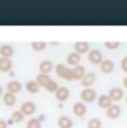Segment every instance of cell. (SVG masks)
<instances>
[{
  "mask_svg": "<svg viewBox=\"0 0 127 128\" xmlns=\"http://www.w3.org/2000/svg\"><path fill=\"white\" fill-rule=\"evenodd\" d=\"M123 85H124V87H125L126 89H127V77H125V78L123 79Z\"/></svg>",
  "mask_w": 127,
  "mask_h": 128,
  "instance_id": "obj_31",
  "label": "cell"
},
{
  "mask_svg": "<svg viewBox=\"0 0 127 128\" xmlns=\"http://www.w3.org/2000/svg\"><path fill=\"white\" fill-rule=\"evenodd\" d=\"M26 89L30 94H37L40 90V86L36 82V80H30L26 84Z\"/></svg>",
  "mask_w": 127,
  "mask_h": 128,
  "instance_id": "obj_22",
  "label": "cell"
},
{
  "mask_svg": "<svg viewBox=\"0 0 127 128\" xmlns=\"http://www.w3.org/2000/svg\"><path fill=\"white\" fill-rule=\"evenodd\" d=\"M120 67L124 72H127V57L123 58V60H122V62H120Z\"/></svg>",
  "mask_w": 127,
  "mask_h": 128,
  "instance_id": "obj_29",
  "label": "cell"
},
{
  "mask_svg": "<svg viewBox=\"0 0 127 128\" xmlns=\"http://www.w3.org/2000/svg\"><path fill=\"white\" fill-rule=\"evenodd\" d=\"M52 62L49 60H44L40 62L39 65V70H40V74H46V75H49V72L52 71Z\"/></svg>",
  "mask_w": 127,
  "mask_h": 128,
  "instance_id": "obj_17",
  "label": "cell"
},
{
  "mask_svg": "<svg viewBox=\"0 0 127 128\" xmlns=\"http://www.w3.org/2000/svg\"><path fill=\"white\" fill-rule=\"evenodd\" d=\"M126 104H127V96H126Z\"/></svg>",
  "mask_w": 127,
  "mask_h": 128,
  "instance_id": "obj_33",
  "label": "cell"
},
{
  "mask_svg": "<svg viewBox=\"0 0 127 128\" xmlns=\"http://www.w3.org/2000/svg\"><path fill=\"white\" fill-rule=\"evenodd\" d=\"M88 60L92 65H100L102 61L104 60L102 59V54L97 49H92V50H89L88 52Z\"/></svg>",
  "mask_w": 127,
  "mask_h": 128,
  "instance_id": "obj_3",
  "label": "cell"
},
{
  "mask_svg": "<svg viewBox=\"0 0 127 128\" xmlns=\"http://www.w3.org/2000/svg\"><path fill=\"white\" fill-rule=\"evenodd\" d=\"M99 68H100V70H102V74L108 75V74H112L114 71L115 65H114L113 61L109 60V59H104V60L102 61V64L99 65Z\"/></svg>",
  "mask_w": 127,
  "mask_h": 128,
  "instance_id": "obj_7",
  "label": "cell"
},
{
  "mask_svg": "<svg viewBox=\"0 0 127 128\" xmlns=\"http://www.w3.org/2000/svg\"><path fill=\"white\" fill-rule=\"evenodd\" d=\"M11 117H12V120L14 122H21L24 120V118H25V115L20 110H16V112H12V116Z\"/></svg>",
  "mask_w": 127,
  "mask_h": 128,
  "instance_id": "obj_26",
  "label": "cell"
},
{
  "mask_svg": "<svg viewBox=\"0 0 127 128\" xmlns=\"http://www.w3.org/2000/svg\"><path fill=\"white\" fill-rule=\"evenodd\" d=\"M75 50L78 55L89 52V44L87 41H77L75 42Z\"/></svg>",
  "mask_w": 127,
  "mask_h": 128,
  "instance_id": "obj_12",
  "label": "cell"
},
{
  "mask_svg": "<svg viewBox=\"0 0 127 128\" xmlns=\"http://www.w3.org/2000/svg\"><path fill=\"white\" fill-rule=\"evenodd\" d=\"M87 128H102V122L98 118H92L87 124Z\"/></svg>",
  "mask_w": 127,
  "mask_h": 128,
  "instance_id": "obj_25",
  "label": "cell"
},
{
  "mask_svg": "<svg viewBox=\"0 0 127 128\" xmlns=\"http://www.w3.org/2000/svg\"><path fill=\"white\" fill-rule=\"evenodd\" d=\"M55 95H56V98H57L59 102H66V100L69 98V95H70V92H69V89H68L67 87H58V89H57V92H55Z\"/></svg>",
  "mask_w": 127,
  "mask_h": 128,
  "instance_id": "obj_8",
  "label": "cell"
},
{
  "mask_svg": "<svg viewBox=\"0 0 127 128\" xmlns=\"http://www.w3.org/2000/svg\"><path fill=\"white\" fill-rule=\"evenodd\" d=\"M57 125H58V127H59V128H72V126H74V122H72V120L70 119L69 117L62 116V117L58 118Z\"/></svg>",
  "mask_w": 127,
  "mask_h": 128,
  "instance_id": "obj_16",
  "label": "cell"
},
{
  "mask_svg": "<svg viewBox=\"0 0 127 128\" xmlns=\"http://www.w3.org/2000/svg\"><path fill=\"white\" fill-rule=\"evenodd\" d=\"M67 64L69 66H72V67H76V66L79 65L80 62V55L75 51V52H70L69 55L67 56V59H66Z\"/></svg>",
  "mask_w": 127,
  "mask_h": 128,
  "instance_id": "obj_15",
  "label": "cell"
},
{
  "mask_svg": "<svg viewBox=\"0 0 127 128\" xmlns=\"http://www.w3.org/2000/svg\"><path fill=\"white\" fill-rule=\"evenodd\" d=\"M1 95H2V87L0 86V96H1Z\"/></svg>",
  "mask_w": 127,
  "mask_h": 128,
  "instance_id": "obj_32",
  "label": "cell"
},
{
  "mask_svg": "<svg viewBox=\"0 0 127 128\" xmlns=\"http://www.w3.org/2000/svg\"><path fill=\"white\" fill-rule=\"evenodd\" d=\"M72 112H74V114L76 115L77 117H82V116H85V114L87 112V108L84 102H78L74 105V107H72Z\"/></svg>",
  "mask_w": 127,
  "mask_h": 128,
  "instance_id": "obj_11",
  "label": "cell"
},
{
  "mask_svg": "<svg viewBox=\"0 0 127 128\" xmlns=\"http://www.w3.org/2000/svg\"><path fill=\"white\" fill-rule=\"evenodd\" d=\"M51 80L49 75H46V74H39V75L36 77V82L38 84L40 87H46L48 82Z\"/></svg>",
  "mask_w": 127,
  "mask_h": 128,
  "instance_id": "obj_21",
  "label": "cell"
},
{
  "mask_svg": "<svg viewBox=\"0 0 127 128\" xmlns=\"http://www.w3.org/2000/svg\"><path fill=\"white\" fill-rule=\"evenodd\" d=\"M96 82V74L95 72H86V75L82 77V79L80 80L82 87L85 88H89Z\"/></svg>",
  "mask_w": 127,
  "mask_h": 128,
  "instance_id": "obj_4",
  "label": "cell"
},
{
  "mask_svg": "<svg viewBox=\"0 0 127 128\" xmlns=\"http://www.w3.org/2000/svg\"><path fill=\"white\" fill-rule=\"evenodd\" d=\"M108 96L113 102H119L123 99L124 97V92L120 88H112L108 92Z\"/></svg>",
  "mask_w": 127,
  "mask_h": 128,
  "instance_id": "obj_9",
  "label": "cell"
},
{
  "mask_svg": "<svg viewBox=\"0 0 127 128\" xmlns=\"http://www.w3.org/2000/svg\"><path fill=\"white\" fill-rule=\"evenodd\" d=\"M45 88L49 92H57V89H58V85H57V82H54V80H50V82H48L47 85H46Z\"/></svg>",
  "mask_w": 127,
  "mask_h": 128,
  "instance_id": "obj_27",
  "label": "cell"
},
{
  "mask_svg": "<svg viewBox=\"0 0 127 128\" xmlns=\"http://www.w3.org/2000/svg\"><path fill=\"white\" fill-rule=\"evenodd\" d=\"M4 102L6 106H8V107H11V106H14L16 104L17 102V98H16V95H14V94L11 92H7L6 94H4Z\"/></svg>",
  "mask_w": 127,
  "mask_h": 128,
  "instance_id": "obj_20",
  "label": "cell"
},
{
  "mask_svg": "<svg viewBox=\"0 0 127 128\" xmlns=\"http://www.w3.org/2000/svg\"><path fill=\"white\" fill-rule=\"evenodd\" d=\"M26 128H41V122L39 119L31 118V119H29L28 122H27Z\"/></svg>",
  "mask_w": 127,
  "mask_h": 128,
  "instance_id": "obj_24",
  "label": "cell"
},
{
  "mask_svg": "<svg viewBox=\"0 0 127 128\" xmlns=\"http://www.w3.org/2000/svg\"><path fill=\"white\" fill-rule=\"evenodd\" d=\"M80 98L84 102H92L97 98L96 90L90 89V88H85L82 92H80Z\"/></svg>",
  "mask_w": 127,
  "mask_h": 128,
  "instance_id": "obj_2",
  "label": "cell"
},
{
  "mask_svg": "<svg viewBox=\"0 0 127 128\" xmlns=\"http://www.w3.org/2000/svg\"><path fill=\"white\" fill-rule=\"evenodd\" d=\"M0 55L2 58H10L14 55V48L10 45H2L0 47Z\"/></svg>",
  "mask_w": 127,
  "mask_h": 128,
  "instance_id": "obj_19",
  "label": "cell"
},
{
  "mask_svg": "<svg viewBox=\"0 0 127 128\" xmlns=\"http://www.w3.org/2000/svg\"><path fill=\"white\" fill-rule=\"evenodd\" d=\"M120 44L118 41H106L105 42V47L107 49H110V50H114V49H117L119 47Z\"/></svg>",
  "mask_w": 127,
  "mask_h": 128,
  "instance_id": "obj_28",
  "label": "cell"
},
{
  "mask_svg": "<svg viewBox=\"0 0 127 128\" xmlns=\"http://www.w3.org/2000/svg\"><path fill=\"white\" fill-rule=\"evenodd\" d=\"M0 128H7V122L4 119H0Z\"/></svg>",
  "mask_w": 127,
  "mask_h": 128,
  "instance_id": "obj_30",
  "label": "cell"
},
{
  "mask_svg": "<svg viewBox=\"0 0 127 128\" xmlns=\"http://www.w3.org/2000/svg\"><path fill=\"white\" fill-rule=\"evenodd\" d=\"M97 104L100 108H104V109H107L109 108L112 105H113V100L109 98L108 95H102L98 97V102Z\"/></svg>",
  "mask_w": 127,
  "mask_h": 128,
  "instance_id": "obj_14",
  "label": "cell"
},
{
  "mask_svg": "<svg viewBox=\"0 0 127 128\" xmlns=\"http://www.w3.org/2000/svg\"><path fill=\"white\" fill-rule=\"evenodd\" d=\"M86 75V69L84 66L78 65L72 68V79L75 80H82V77Z\"/></svg>",
  "mask_w": 127,
  "mask_h": 128,
  "instance_id": "obj_10",
  "label": "cell"
},
{
  "mask_svg": "<svg viewBox=\"0 0 127 128\" xmlns=\"http://www.w3.org/2000/svg\"><path fill=\"white\" fill-rule=\"evenodd\" d=\"M122 114V108L118 105L113 104L109 108L106 109V116L109 119H117Z\"/></svg>",
  "mask_w": 127,
  "mask_h": 128,
  "instance_id": "obj_5",
  "label": "cell"
},
{
  "mask_svg": "<svg viewBox=\"0 0 127 128\" xmlns=\"http://www.w3.org/2000/svg\"><path fill=\"white\" fill-rule=\"evenodd\" d=\"M46 46H47V44L45 41H32L31 42V47L35 51H42L46 48Z\"/></svg>",
  "mask_w": 127,
  "mask_h": 128,
  "instance_id": "obj_23",
  "label": "cell"
},
{
  "mask_svg": "<svg viewBox=\"0 0 127 128\" xmlns=\"http://www.w3.org/2000/svg\"><path fill=\"white\" fill-rule=\"evenodd\" d=\"M56 74H57L58 77L62 78L67 82L72 80V69L68 68L67 66L62 65V64H59V65L56 66Z\"/></svg>",
  "mask_w": 127,
  "mask_h": 128,
  "instance_id": "obj_1",
  "label": "cell"
},
{
  "mask_svg": "<svg viewBox=\"0 0 127 128\" xmlns=\"http://www.w3.org/2000/svg\"><path fill=\"white\" fill-rule=\"evenodd\" d=\"M20 112L25 116H30L36 112V105L32 102H25L20 107Z\"/></svg>",
  "mask_w": 127,
  "mask_h": 128,
  "instance_id": "obj_6",
  "label": "cell"
},
{
  "mask_svg": "<svg viewBox=\"0 0 127 128\" xmlns=\"http://www.w3.org/2000/svg\"><path fill=\"white\" fill-rule=\"evenodd\" d=\"M7 89H8V92H11V94H14V95H16V94L21 92L22 85H21V82H19L18 80H12V82H8Z\"/></svg>",
  "mask_w": 127,
  "mask_h": 128,
  "instance_id": "obj_13",
  "label": "cell"
},
{
  "mask_svg": "<svg viewBox=\"0 0 127 128\" xmlns=\"http://www.w3.org/2000/svg\"><path fill=\"white\" fill-rule=\"evenodd\" d=\"M12 67V61L10 58H2L0 57V71L1 72H8Z\"/></svg>",
  "mask_w": 127,
  "mask_h": 128,
  "instance_id": "obj_18",
  "label": "cell"
}]
</instances>
